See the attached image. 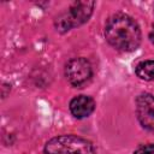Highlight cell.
I'll return each mask as SVG.
<instances>
[{"instance_id": "cell-1", "label": "cell", "mask_w": 154, "mask_h": 154, "mask_svg": "<svg viewBox=\"0 0 154 154\" xmlns=\"http://www.w3.org/2000/svg\"><path fill=\"white\" fill-rule=\"evenodd\" d=\"M105 36L111 46L123 52H132L141 43L138 24L134 18L124 13H116L107 19Z\"/></svg>"}, {"instance_id": "cell-2", "label": "cell", "mask_w": 154, "mask_h": 154, "mask_svg": "<svg viewBox=\"0 0 154 154\" xmlns=\"http://www.w3.org/2000/svg\"><path fill=\"white\" fill-rule=\"evenodd\" d=\"M45 154H95L93 143L75 135H63L49 140Z\"/></svg>"}, {"instance_id": "cell-3", "label": "cell", "mask_w": 154, "mask_h": 154, "mask_svg": "<svg viewBox=\"0 0 154 154\" xmlns=\"http://www.w3.org/2000/svg\"><path fill=\"white\" fill-rule=\"evenodd\" d=\"M94 1H75L66 12L60 14L55 20V28L60 32H65L75 26H79L85 23L94 10Z\"/></svg>"}, {"instance_id": "cell-4", "label": "cell", "mask_w": 154, "mask_h": 154, "mask_svg": "<svg viewBox=\"0 0 154 154\" xmlns=\"http://www.w3.org/2000/svg\"><path fill=\"white\" fill-rule=\"evenodd\" d=\"M91 65L84 58H75L71 59L65 69V75L69 82L79 87L84 84L91 77Z\"/></svg>"}, {"instance_id": "cell-5", "label": "cell", "mask_w": 154, "mask_h": 154, "mask_svg": "<svg viewBox=\"0 0 154 154\" xmlns=\"http://www.w3.org/2000/svg\"><path fill=\"white\" fill-rule=\"evenodd\" d=\"M136 113L141 125L148 130H154V96L141 94L136 100Z\"/></svg>"}, {"instance_id": "cell-6", "label": "cell", "mask_w": 154, "mask_h": 154, "mask_svg": "<svg viewBox=\"0 0 154 154\" xmlns=\"http://www.w3.org/2000/svg\"><path fill=\"white\" fill-rule=\"evenodd\" d=\"M95 108V102L90 96L79 95L71 100L70 111L76 118H85L88 117Z\"/></svg>"}, {"instance_id": "cell-7", "label": "cell", "mask_w": 154, "mask_h": 154, "mask_svg": "<svg viewBox=\"0 0 154 154\" xmlns=\"http://www.w3.org/2000/svg\"><path fill=\"white\" fill-rule=\"evenodd\" d=\"M136 75L144 81L154 79V60H146L137 65Z\"/></svg>"}, {"instance_id": "cell-8", "label": "cell", "mask_w": 154, "mask_h": 154, "mask_svg": "<svg viewBox=\"0 0 154 154\" xmlns=\"http://www.w3.org/2000/svg\"><path fill=\"white\" fill-rule=\"evenodd\" d=\"M134 154H154V144H146L140 147Z\"/></svg>"}, {"instance_id": "cell-9", "label": "cell", "mask_w": 154, "mask_h": 154, "mask_svg": "<svg viewBox=\"0 0 154 154\" xmlns=\"http://www.w3.org/2000/svg\"><path fill=\"white\" fill-rule=\"evenodd\" d=\"M149 40H150V42H152V43H154V26H153L152 31L149 32Z\"/></svg>"}]
</instances>
